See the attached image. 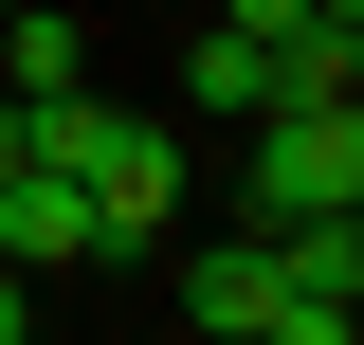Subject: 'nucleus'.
Here are the masks:
<instances>
[{
  "mask_svg": "<svg viewBox=\"0 0 364 345\" xmlns=\"http://www.w3.org/2000/svg\"><path fill=\"white\" fill-rule=\"evenodd\" d=\"M255 236H273V291L364 309V200H328V218H255Z\"/></svg>",
  "mask_w": 364,
  "mask_h": 345,
  "instance_id": "5",
  "label": "nucleus"
},
{
  "mask_svg": "<svg viewBox=\"0 0 364 345\" xmlns=\"http://www.w3.org/2000/svg\"><path fill=\"white\" fill-rule=\"evenodd\" d=\"M255 345H364V309H310V291H273V327Z\"/></svg>",
  "mask_w": 364,
  "mask_h": 345,
  "instance_id": "8",
  "label": "nucleus"
},
{
  "mask_svg": "<svg viewBox=\"0 0 364 345\" xmlns=\"http://www.w3.org/2000/svg\"><path fill=\"white\" fill-rule=\"evenodd\" d=\"M91 236H109V255H146V236H182V128H146V109H109V146H91Z\"/></svg>",
  "mask_w": 364,
  "mask_h": 345,
  "instance_id": "2",
  "label": "nucleus"
},
{
  "mask_svg": "<svg viewBox=\"0 0 364 345\" xmlns=\"http://www.w3.org/2000/svg\"><path fill=\"white\" fill-rule=\"evenodd\" d=\"M0 345H37V273H0Z\"/></svg>",
  "mask_w": 364,
  "mask_h": 345,
  "instance_id": "10",
  "label": "nucleus"
},
{
  "mask_svg": "<svg viewBox=\"0 0 364 345\" xmlns=\"http://www.w3.org/2000/svg\"><path fill=\"white\" fill-rule=\"evenodd\" d=\"M0 91L37 109V91H91V18H55V0H0Z\"/></svg>",
  "mask_w": 364,
  "mask_h": 345,
  "instance_id": "6",
  "label": "nucleus"
},
{
  "mask_svg": "<svg viewBox=\"0 0 364 345\" xmlns=\"http://www.w3.org/2000/svg\"><path fill=\"white\" fill-rule=\"evenodd\" d=\"M255 327H273V236L237 218L219 255H182V345H255Z\"/></svg>",
  "mask_w": 364,
  "mask_h": 345,
  "instance_id": "3",
  "label": "nucleus"
},
{
  "mask_svg": "<svg viewBox=\"0 0 364 345\" xmlns=\"http://www.w3.org/2000/svg\"><path fill=\"white\" fill-rule=\"evenodd\" d=\"M91 255H109V236H91L73 182H37V164L0 182V273H91Z\"/></svg>",
  "mask_w": 364,
  "mask_h": 345,
  "instance_id": "4",
  "label": "nucleus"
},
{
  "mask_svg": "<svg viewBox=\"0 0 364 345\" xmlns=\"http://www.w3.org/2000/svg\"><path fill=\"white\" fill-rule=\"evenodd\" d=\"M18 164H37V109H18V91H0V182H18Z\"/></svg>",
  "mask_w": 364,
  "mask_h": 345,
  "instance_id": "9",
  "label": "nucleus"
},
{
  "mask_svg": "<svg viewBox=\"0 0 364 345\" xmlns=\"http://www.w3.org/2000/svg\"><path fill=\"white\" fill-rule=\"evenodd\" d=\"M328 200H364V128H346V109H255L237 218H328Z\"/></svg>",
  "mask_w": 364,
  "mask_h": 345,
  "instance_id": "1",
  "label": "nucleus"
},
{
  "mask_svg": "<svg viewBox=\"0 0 364 345\" xmlns=\"http://www.w3.org/2000/svg\"><path fill=\"white\" fill-rule=\"evenodd\" d=\"M182 91H200V109H273V37H255V18H200Z\"/></svg>",
  "mask_w": 364,
  "mask_h": 345,
  "instance_id": "7",
  "label": "nucleus"
}]
</instances>
